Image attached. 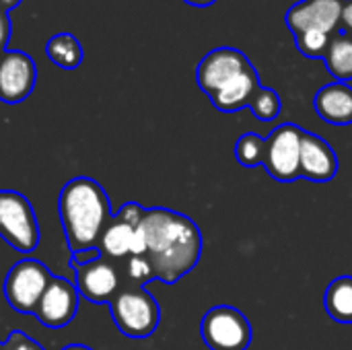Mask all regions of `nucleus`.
Here are the masks:
<instances>
[{
	"instance_id": "16",
	"label": "nucleus",
	"mask_w": 352,
	"mask_h": 350,
	"mask_svg": "<svg viewBox=\"0 0 352 350\" xmlns=\"http://www.w3.org/2000/svg\"><path fill=\"white\" fill-rule=\"evenodd\" d=\"M136 229L134 225L126 223L120 217H111L109 225L105 227L101 241H99V252L105 258H130L134 250V239H136Z\"/></svg>"
},
{
	"instance_id": "8",
	"label": "nucleus",
	"mask_w": 352,
	"mask_h": 350,
	"mask_svg": "<svg viewBox=\"0 0 352 350\" xmlns=\"http://www.w3.org/2000/svg\"><path fill=\"white\" fill-rule=\"evenodd\" d=\"M70 268L74 270V287L78 295L89 303L109 305L113 295L120 291L118 272L105 256H99L82 264L70 260Z\"/></svg>"
},
{
	"instance_id": "20",
	"label": "nucleus",
	"mask_w": 352,
	"mask_h": 350,
	"mask_svg": "<svg viewBox=\"0 0 352 350\" xmlns=\"http://www.w3.org/2000/svg\"><path fill=\"white\" fill-rule=\"evenodd\" d=\"M235 157L241 163V167H245V169H254V167L262 165L264 138L258 136L256 132L241 134L239 140H237V144H235Z\"/></svg>"
},
{
	"instance_id": "5",
	"label": "nucleus",
	"mask_w": 352,
	"mask_h": 350,
	"mask_svg": "<svg viewBox=\"0 0 352 350\" xmlns=\"http://www.w3.org/2000/svg\"><path fill=\"white\" fill-rule=\"evenodd\" d=\"M52 276L54 274L39 260H33V258L19 260L4 278L6 303L19 314H25V316L35 314L37 303L41 295L45 293Z\"/></svg>"
},
{
	"instance_id": "22",
	"label": "nucleus",
	"mask_w": 352,
	"mask_h": 350,
	"mask_svg": "<svg viewBox=\"0 0 352 350\" xmlns=\"http://www.w3.org/2000/svg\"><path fill=\"white\" fill-rule=\"evenodd\" d=\"M330 39H332V35L324 33V31H305V33L295 35L297 50L307 58H324L328 52Z\"/></svg>"
},
{
	"instance_id": "29",
	"label": "nucleus",
	"mask_w": 352,
	"mask_h": 350,
	"mask_svg": "<svg viewBox=\"0 0 352 350\" xmlns=\"http://www.w3.org/2000/svg\"><path fill=\"white\" fill-rule=\"evenodd\" d=\"M0 350H6V347H4V342H0Z\"/></svg>"
},
{
	"instance_id": "11",
	"label": "nucleus",
	"mask_w": 352,
	"mask_h": 350,
	"mask_svg": "<svg viewBox=\"0 0 352 350\" xmlns=\"http://www.w3.org/2000/svg\"><path fill=\"white\" fill-rule=\"evenodd\" d=\"M78 299H80V295H78L74 283H70L62 276H52L33 316L45 328H52V330L64 328L74 320V316L78 311Z\"/></svg>"
},
{
	"instance_id": "23",
	"label": "nucleus",
	"mask_w": 352,
	"mask_h": 350,
	"mask_svg": "<svg viewBox=\"0 0 352 350\" xmlns=\"http://www.w3.org/2000/svg\"><path fill=\"white\" fill-rule=\"evenodd\" d=\"M128 276H130L132 285H138V287L153 281V270H151L144 256H130V260H128Z\"/></svg>"
},
{
	"instance_id": "10",
	"label": "nucleus",
	"mask_w": 352,
	"mask_h": 350,
	"mask_svg": "<svg viewBox=\"0 0 352 350\" xmlns=\"http://www.w3.org/2000/svg\"><path fill=\"white\" fill-rule=\"evenodd\" d=\"M37 80V68L33 58L21 50H6L0 56V101L16 105L25 101Z\"/></svg>"
},
{
	"instance_id": "24",
	"label": "nucleus",
	"mask_w": 352,
	"mask_h": 350,
	"mask_svg": "<svg viewBox=\"0 0 352 350\" xmlns=\"http://www.w3.org/2000/svg\"><path fill=\"white\" fill-rule=\"evenodd\" d=\"M4 347H6V350H45L37 340L29 338L21 330H12L10 336H8V340L4 342Z\"/></svg>"
},
{
	"instance_id": "15",
	"label": "nucleus",
	"mask_w": 352,
	"mask_h": 350,
	"mask_svg": "<svg viewBox=\"0 0 352 350\" xmlns=\"http://www.w3.org/2000/svg\"><path fill=\"white\" fill-rule=\"evenodd\" d=\"M260 76L258 70L254 68V64L250 68H245L241 74H237L235 78H231L225 87H221L217 93L208 95L212 105L219 111L231 113V111H239L243 107L250 105L252 97L256 95V91L260 89Z\"/></svg>"
},
{
	"instance_id": "19",
	"label": "nucleus",
	"mask_w": 352,
	"mask_h": 350,
	"mask_svg": "<svg viewBox=\"0 0 352 350\" xmlns=\"http://www.w3.org/2000/svg\"><path fill=\"white\" fill-rule=\"evenodd\" d=\"M328 316L338 324H352V276H338L324 295Z\"/></svg>"
},
{
	"instance_id": "3",
	"label": "nucleus",
	"mask_w": 352,
	"mask_h": 350,
	"mask_svg": "<svg viewBox=\"0 0 352 350\" xmlns=\"http://www.w3.org/2000/svg\"><path fill=\"white\" fill-rule=\"evenodd\" d=\"M109 311L118 330L136 340L153 336L161 322V307L157 299L138 285L120 289L109 301Z\"/></svg>"
},
{
	"instance_id": "17",
	"label": "nucleus",
	"mask_w": 352,
	"mask_h": 350,
	"mask_svg": "<svg viewBox=\"0 0 352 350\" xmlns=\"http://www.w3.org/2000/svg\"><path fill=\"white\" fill-rule=\"evenodd\" d=\"M324 62L328 72L338 83L352 80V35L344 31H336L330 39Z\"/></svg>"
},
{
	"instance_id": "18",
	"label": "nucleus",
	"mask_w": 352,
	"mask_h": 350,
	"mask_svg": "<svg viewBox=\"0 0 352 350\" xmlns=\"http://www.w3.org/2000/svg\"><path fill=\"white\" fill-rule=\"evenodd\" d=\"M45 54L58 68H64V70L78 68L85 58L82 45L78 37L72 33H56L54 37H50L45 43Z\"/></svg>"
},
{
	"instance_id": "1",
	"label": "nucleus",
	"mask_w": 352,
	"mask_h": 350,
	"mask_svg": "<svg viewBox=\"0 0 352 350\" xmlns=\"http://www.w3.org/2000/svg\"><path fill=\"white\" fill-rule=\"evenodd\" d=\"M138 233L144 241V258L153 281L175 285L192 272L202 256V233L198 225L169 208H146Z\"/></svg>"
},
{
	"instance_id": "28",
	"label": "nucleus",
	"mask_w": 352,
	"mask_h": 350,
	"mask_svg": "<svg viewBox=\"0 0 352 350\" xmlns=\"http://www.w3.org/2000/svg\"><path fill=\"white\" fill-rule=\"evenodd\" d=\"M62 350H93V349L85 347V344H68V347H64Z\"/></svg>"
},
{
	"instance_id": "14",
	"label": "nucleus",
	"mask_w": 352,
	"mask_h": 350,
	"mask_svg": "<svg viewBox=\"0 0 352 350\" xmlns=\"http://www.w3.org/2000/svg\"><path fill=\"white\" fill-rule=\"evenodd\" d=\"M316 113L332 126L352 124V87L346 83H330L314 97Z\"/></svg>"
},
{
	"instance_id": "25",
	"label": "nucleus",
	"mask_w": 352,
	"mask_h": 350,
	"mask_svg": "<svg viewBox=\"0 0 352 350\" xmlns=\"http://www.w3.org/2000/svg\"><path fill=\"white\" fill-rule=\"evenodd\" d=\"M8 39H10V17L6 8H0V56L8 50Z\"/></svg>"
},
{
	"instance_id": "4",
	"label": "nucleus",
	"mask_w": 352,
	"mask_h": 350,
	"mask_svg": "<svg viewBox=\"0 0 352 350\" xmlns=\"http://www.w3.org/2000/svg\"><path fill=\"white\" fill-rule=\"evenodd\" d=\"M0 237L19 254H31L39 245L35 210L31 202L14 190H0Z\"/></svg>"
},
{
	"instance_id": "2",
	"label": "nucleus",
	"mask_w": 352,
	"mask_h": 350,
	"mask_svg": "<svg viewBox=\"0 0 352 350\" xmlns=\"http://www.w3.org/2000/svg\"><path fill=\"white\" fill-rule=\"evenodd\" d=\"M58 215L72 254L99 250L101 235L111 221L107 192L91 177H72L60 190Z\"/></svg>"
},
{
	"instance_id": "27",
	"label": "nucleus",
	"mask_w": 352,
	"mask_h": 350,
	"mask_svg": "<svg viewBox=\"0 0 352 350\" xmlns=\"http://www.w3.org/2000/svg\"><path fill=\"white\" fill-rule=\"evenodd\" d=\"M184 2H188V4H192V6H198V8H204V6L214 4L217 0H184Z\"/></svg>"
},
{
	"instance_id": "26",
	"label": "nucleus",
	"mask_w": 352,
	"mask_h": 350,
	"mask_svg": "<svg viewBox=\"0 0 352 350\" xmlns=\"http://www.w3.org/2000/svg\"><path fill=\"white\" fill-rule=\"evenodd\" d=\"M340 29L344 33L352 35V0L344 2V8H342V21H340Z\"/></svg>"
},
{
	"instance_id": "21",
	"label": "nucleus",
	"mask_w": 352,
	"mask_h": 350,
	"mask_svg": "<svg viewBox=\"0 0 352 350\" xmlns=\"http://www.w3.org/2000/svg\"><path fill=\"white\" fill-rule=\"evenodd\" d=\"M248 107L260 122H272L280 113V97L274 89L260 87Z\"/></svg>"
},
{
	"instance_id": "9",
	"label": "nucleus",
	"mask_w": 352,
	"mask_h": 350,
	"mask_svg": "<svg viewBox=\"0 0 352 350\" xmlns=\"http://www.w3.org/2000/svg\"><path fill=\"white\" fill-rule=\"evenodd\" d=\"M344 2L346 0H299L285 14L287 27L293 35L305 31H324L334 35L340 29Z\"/></svg>"
},
{
	"instance_id": "6",
	"label": "nucleus",
	"mask_w": 352,
	"mask_h": 350,
	"mask_svg": "<svg viewBox=\"0 0 352 350\" xmlns=\"http://www.w3.org/2000/svg\"><path fill=\"white\" fill-rule=\"evenodd\" d=\"M200 336L210 350H248L252 344V326L237 307L217 305L202 318Z\"/></svg>"
},
{
	"instance_id": "12",
	"label": "nucleus",
	"mask_w": 352,
	"mask_h": 350,
	"mask_svg": "<svg viewBox=\"0 0 352 350\" xmlns=\"http://www.w3.org/2000/svg\"><path fill=\"white\" fill-rule=\"evenodd\" d=\"M250 66H252V62L248 60V56L241 50L217 47L200 60V64L196 68V80H198V87L206 95H212Z\"/></svg>"
},
{
	"instance_id": "7",
	"label": "nucleus",
	"mask_w": 352,
	"mask_h": 350,
	"mask_svg": "<svg viewBox=\"0 0 352 350\" xmlns=\"http://www.w3.org/2000/svg\"><path fill=\"white\" fill-rule=\"evenodd\" d=\"M303 132L297 124H280L264 138V169L278 182H293L301 177V140Z\"/></svg>"
},
{
	"instance_id": "13",
	"label": "nucleus",
	"mask_w": 352,
	"mask_h": 350,
	"mask_svg": "<svg viewBox=\"0 0 352 350\" xmlns=\"http://www.w3.org/2000/svg\"><path fill=\"white\" fill-rule=\"evenodd\" d=\"M299 171L305 179L330 182L338 173V157L322 136L314 132H303Z\"/></svg>"
}]
</instances>
